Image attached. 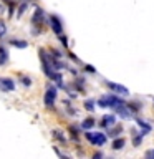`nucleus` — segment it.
<instances>
[{
    "mask_svg": "<svg viewBox=\"0 0 154 159\" xmlns=\"http://www.w3.org/2000/svg\"><path fill=\"white\" fill-rule=\"evenodd\" d=\"M5 33H7V25H5L3 20H0V38L5 37Z\"/></svg>",
    "mask_w": 154,
    "mask_h": 159,
    "instance_id": "f8f14e48",
    "label": "nucleus"
},
{
    "mask_svg": "<svg viewBox=\"0 0 154 159\" xmlns=\"http://www.w3.org/2000/svg\"><path fill=\"white\" fill-rule=\"evenodd\" d=\"M43 17H45L43 10H42V8H37V10H35V13H33L32 22H33L35 25H40V23H42V20H43Z\"/></svg>",
    "mask_w": 154,
    "mask_h": 159,
    "instance_id": "0eeeda50",
    "label": "nucleus"
},
{
    "mask_svg": "<svg viewBox=\"0 0 154 159\" xmlns=\"http://www.w3.org/2000/svg\"><path fill=\"white\" fill-rule=\"evenodd\" d=\"M8 60V55H7V50L0 48V65H3L5 61Z\"/></svg>",
    "mask_w": 154,
    "mask_h": 159,
    "instance_id": "9b49d317",
    "label": "nucleus"
},
{
    "mask_svg": "<svg viewBox=\"0 0 154 159\" xmlns=\"http://www.w3.org/2000/svg\"><path fill=\"white\" fill-rule=\"evenodd\" d=\"M101 124L104 128L108 126H113V124H116V114H106V116H103V121Z\"/></svg>",
    "mask_w": 154,
    "mask_h": 159,
    "instance_id": "423d86ee",
    "label": "nucleus"
},
{
    "mask_svg": "<svg viewBox=\"0 0 154 159\" xmlns=\"http://www.w3.org/2000/svg\"><path fill=\"white\" fill-rule=\"evenodd\" d=\"M12 45L17 48H27V42H17V40H12Z\"/></svg>",
    "mask_w": 154,
    "mask_h": 159,
    "instance_id": "ddd939ff",
    "label": "nucleus"
},
{
    "mask_svg": "<svg viewBox=\"0 0 154 159\" xmlns=\"http://www.w3.org/2000/svg\"><path fill=\"white\" fill-rule=\"evenodd\" d=\"M84 136H86L88 141L93 143L94 146H104V143H106L104 133H84Z\"/></svg>",
    "mask_w": 154,
    "mask_h": 159,
    "instance_id": "f257e3e1",
    "label": "nucleus"
},
{
    "mask_svg": "<svg viewBox=\"0 0 154 159\" xmlns=\"http://www.w3.org/2000/svg\"><path fill=\"white\" fill-rule=\"evenodd\" d=\"M141 136H143V134H141ZM141 136H139V138H134V146H138V144H141Z\"/></svg>",
    "mask_w": 154,
    "mask_h": 159,
    "instance_id": "aec40b11",
    "label": "nucleus"
},
{
    "mask_svg": "<svg viewBox=\"0 0 154 159\" xmlns=\"http://www.w3.org/2000/svg\"><path fill=\"white\" fill-rule=\"evenodd\" d=\"M0 89H2V91H13V89H15V83L10 78L0 80Z\"/></svg>",
    "mask_w": 154,
    "mask_h": 159,
    "instance_id": "39448f33",
    "label": "nucleus"
},
{
    "mask_svg": "<svg viewBox=\"0 0 154 159\" xmlns=\"http://www.w3.org/2000/svg\"><path fill=\"white\" fill-rule=\"evenodd\" d=\"M93 126H94V119H93V118H86V119L83 121V124H81L83 129H91Z\"/></svg>",
    "mask_w": 154,
    "mask_h": 159,
    "instance_id": "9d476101",
    "label": "nucleus"
},
{
    "mask_svg": "<svg viewBox=\"0 0 154 159\" xmlns=\"http://www.w3.org/2000/svg\"><path fill=\"white\" fill-rule=\"evenodd\" d=\"M57 88H53V86H50L47 89V93H45V106L47 108H53V104H55V99H57Z\"/></svg>",
    "mask_w": 154,
    "mask_h": 159,
    "instance_id": "f03ea898",
    "label": "nucleus"
},
{
    "mask_svg": "<svg viewBox=\"0 0 154 159\" xmlns=\"http://www.w3.org/2000/svg\"><path fill=\"white\" fill-rule=\"evenodd\" d=\"M136 123H138V126H141V128H143V134H146L147 131H151V128H152V126H151V124H149V123L143 121V119H139V118L136 119Z\"/></svg>",
    "mask_w": 154,
    "mask_h": 159,
    "instance_id": "6e6552de",
    "label": "nucleus"
},
{
    "mask_svg": "<svg viewBox=\"0 0 154 159\" xmlns=\"http://www.w3.org/2000/svg\"><path fill=\"white\" fill-rule=\"evenodd\" d=\"M106 84H108V88L111 89L113 93H116V94H124V96L129 94V89L121 86V84H116V83H111V81H106Z\"/></svg>",
    "mask_w": 154,
    "mask_h": 159,
    "instance_id": "7ed1b4c3",
    "label": "nucleus"
},
{
    "mask_svg": "<svg viewBox=\"0 0 154 159\" xmlns=\"http://www.w3.org/2000/svg\"><path fill=\"white\" fill-rule=\"evenodd\" d=\"M25 8H27V5H25V3H23V5H22V7H20V8H18V17H22V15H23V12H25Z\"/></svg>",
    "mask_w": 154,
    "mask_h": 159,
    "instance_id": "f3484780",
    "label": "nucleus"
},
{
    "mask_svg": "<svg viewBox=\"0 0 154 159\" xmlns=\"http://www.w3.org/2000/svg\"><path fill=\"white\" fill-rule=\"evenodd\" d=\"M84 108H86L88 111H93V109H94V101H93V99H88V101H84Z\"/></svg>",
    "mask_w": 154,
    "mask_h": 159,
    "instance_id": "4468645a",
    "label": "nucleus"
},
{
    "mask_svg": "<svg viewBox=\"0 0 154 159\" xmlns=\"http://www.w3.org/2000/svg\"><path fill=\"white\" fill-rule=\"evenodd\" d=\"M86 70H88L89 73H94V68L91 66V65H86Z\"/></svg>",
    "mask_w": 154,
    "mask_h": 159,
    "instance_id": "412c9836",
    "label": "nucleus"
},
{
    "mask_svg": "<svg viewBox=\"0 0 154 159\" xmlns=\"http://www.w3.org/2000/svg\"><path fill=\"white\" fill-rule=\"evenodd\" d=\"M124 144H126V141H124V138H116L113 141V149H121V148H124Z\"/></svg>",
    "mask_w": 154,
    "mask_h": 159,
    "instance_id": "1a4fd4ad",
    "label": "nucleus"
},
{
    "mask_svg": "<svg viewBox=\"0 0 154 159\" xmlns=\"http://www.w3.org/2000/svg\"><path fill=\"white\" fill-rule=\"evenodd\" d=\"M98 104H99L101 108H109V103H108L106 96H104V98H101V99H98Z\"/></svg>",
    "mask_w": 154,
    "mask_h": 159,
    "instance_id": "2eb2a0df",
    "label": "nucleus"
},
{
    "mask_svg": "<svg viewBox=\"0 0 154 159\" xmlns=\"http://www.w3.org/2000/svg\"><path fill=\"white\" fill-rule=\"evenodd\" d=\"M60 40H61L63 47H68V42H66V37H63V35H60Z\"/></svg>",
    "mask_w": 154,
    "mask_h": 159,
    "instance_id": "a211bd4d",
    "label": "nucleus"
},
{
    "mask_svg": "<svg viewBox=\"0 0 154 159\" xmlns=\"http://www.w3.org/2000/svg\"><path fill=\"white\" fill-rule=\"evenodd\" d=\"M22 83L25 86H30V78H22Z\"/></svg>",
    "mask_w": 154,
    "mask_h": 159,
    "instance_id": "6ab92c4d",
    "label": "nucleus"
},
{
    "mask_svg": "<svg viewBox=\"0 0 154 159\" xmlns=\"http://www.w3.org/2000/svg\"><path fill=\"white\" fill-rule=\"evenodd\" d=\"M50 25H52V28H53V32L57 33V35H61L63 33V27H61V22L55 17V15H52L50 17Z\"/></svg>",
    "mask_w": 154,
    "mask_h": 159,
    "instance_id": "20e7f679",
    "label": "nucleus"
},
{
    "mask_svg": "<svg viewBox=\"0 0 154 159\" xmlns=\"http://www.w3.org/2000/svg\"><path fill=\"white\" fill-rule=\"evenodd\" d=\"M108 134H109V136H113V138H116L118 134H119V128H118V129H109Z\"/></svg>",
    "mask_w": 154,
    "mask_h": 159,
    "instance_id": "dca6fc26",
    "label": "nucleus"
},
{
    "mask_svg": "<svg viewBox=\"0 0 154 159\" xmlns=\"http://www.w3.org/2000/svg\"><path fill=\"white\" fill-rule=\"evenodd\" d=\"M93 157H94V159H99V157H103V154H101V152H96Z\"/></svg>",
    "mask_w": 154,
    "mask_h": 159,
    "instance_id": "4be33fe9",
    "label": "nucleus"
}]
</instances>
